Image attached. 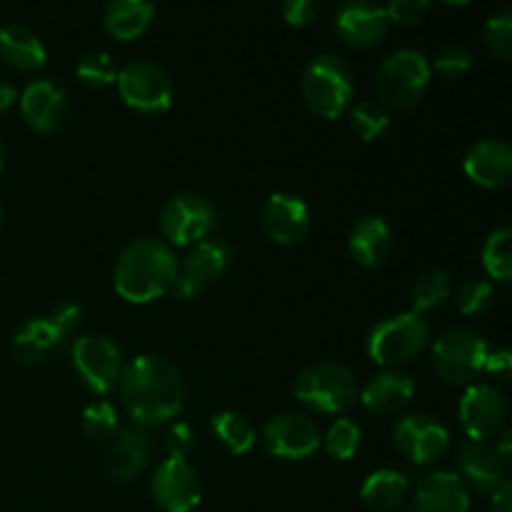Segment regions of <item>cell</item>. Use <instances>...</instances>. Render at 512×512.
<instances>
[{"label": "cell", "mask_w": 512, "mask_h": 512, "mask_svg": "<svg viewBox=\"0 0 512 512\" xmlns=\"http://www.w3.org/2000/svg\"><path fill=\"white\" fill-rule=\"evenodd\" d=\"M118 388L125 410L140 428L170 423L185 403L183 375L160 355H138L130 360Z\"/></svg>", "instance_id": "cell-1"}, {"label": "cell", "mask_w": 512, "mask_h": 512, "mask_svg": "<svg viewBox=\"0 0 512 512\" xmlns=\"http://www.w3.org/2000/svg\"><path fill=\"white\" fill-rule=\"evenodd\" d=\"M178 278V260L173 250L153 238H140L125 245L115 263L113 283L125 303L145 305L170 293Z\"/></svg>", "instance_id": "cell-2"}, {"label": "cell", "mask_w": 512, "mask_h": 512, "mask_svg": "<svg viewBox=\"0 0 512 512\" xmlns=\"http://www.w3.org/2000/svg\"><path fill=\"white\" fill-rule=\"evenodd\" d=\"M353 90V73L338 55H318L303 73V100L318 118H340L353 103Z\"/></svg>", "instance_id": "cell-3"}, {"label": "cell", "mask_w": 512, "mask_h": 512, "mask_svg": "<svg viewBox=\"0 0 512 512\" xmlns=\"http://www.w3.org/2000/svg\"><path fill=\"white\" fill-rule=\"evenodd\" d=\"M428 58L418 50H395L380 63L375 73V93L383 105L395 110H408L423 100L430 85Z\"/></svg>", "instance_id": "cell-4"}, {"label": "cell", "mask_w": 512, "mask_h": 512, "mask_svg": "<svg viewBox=\"0 0 512 512\" xmlns=\"http://www.w3.org/2000/svg\"><path fill=\"white\" fill-rule=\"evenodd\" d=\"M488 343L475 330L455 325L443 330L435 338L430 358L433 368L445 383L450 385H473L483 375L485 360H488Z\"/></svg>", "instance_id": "cell-5"}, {"label": "cell", "mask_w": 512, "mask_h": 512, "mask_svg": "<svg viewBox=\"0 0 512 512\" xmlns=\"http://www.w3.org/2000/svg\"><path fill=\"white\" fill-rule=\"evenodd\" d=\"M295 398L315 413H345L360 398L353 370L340 363H320L303 370L295 380Z\"/></svg>", "instance_id": "cell-6"}, {"label": "cell", "mask_w": 512, "mask_h": 512, "mask_svg": "<svg viewBox=\"0 0 512 512\" xmlns=\"http://www.w3.org/2000/svg\"><path fill=\"white\" fill-rule=\"evenodd\" d=\"M430 343V328L423 315L398 313L380 320L368 335V355L378 365L395 368L418 358Z\"/></svg>", "instance_id": "cell-7"}, {"label": "cell", "mask_w": 512, "mask_h": 512, "mask_svg": "<svg viewBox=\"0 0 512 512\" xmlns=\"http://www.w3.org/2000/svg\"><path fill=\"white\" fill-rule=\"evenodd\" d=\"M73 368L95 395H108L123 375V350L105 335H85L73 343Z\"/></svg>", "instance_id": "cell-8"}, {"label": "cell", "mask_w": 512, "mask_h": 512, "mask_svg": "<svg viewBox=\"0 0 512 512\" xmlns=\"http://www.w3.org/2000/svg\"><path fill=\"white\" fill-rule=\"evenodd\" d=\"M118 90L125 105L138 113H165L173 103V83L160 65L150 60H133L118 73Z\"/></svg>", "instance_id": "cell-9"}, {"label": "cell", "mask_w": 512, "mask_h": 512, "mask_svg": "<svg viewBox=\"0 0 512 512\" xmlns=\"http://www.w3.org/2000/svg\"><path fill=\"white\" fill-rule=\"evenodd\" d=\"M215 220H218V213L208 198L195 193H180L170 198L160 210V233L178 248L198 245L215 228Z\"/></svg>", "instance_id": "cell-10"}, {"label": "cell", "mask_w": 512, "mask_h": 512, "mask_svg": "<svg viewBox=\"0 0 512 512\" xmlns=\"http://www.w3.org/2000/svg\"><path fill=\"white\" fill-rule=\"evenodd\" d=\"M150 493L163 512H193L203 498V483L185 458H165L155 468Z\"/></svg>", "instance_id": "cell-11"}, {"label": "cell", "mask_w": 512, "mask_h": 512, "mask_svg": "<svg viewBox=\"0 0 512 512\" xmlns=\"http://www.w3.org/2000/svg\"><path fill=\"white\" fill-rule=\"evenodd\" d=\"M393 443L398 453L413 465H433L448 453L450 433L430 415L410 413L393 428Z\"/></svg>", "instance_id": "cell-12"}, {"label": "cell", "mask_w": 512, "mask_h": 512, "mask_svg": "<svg viewBox=\"0 0 512 512\" xmlns=\"http://www.w3.org/2000/svg\"><path fill=\"white\" fill-rule=\"evenodd\" d=\"M458 415L460 425L470 440L488 443L503 430L505 420H508V400L495 385L473 383L460 398Z\"/></svg>", "instance_id": "cell-13"}, {"label": "cell", "mask_w": 512, "mask_h": 512, "mask_svg": "<svg viewBox=\"0 0 512 512\" xmlns=\"http://www.w3.org/2000/svg\"><path fill=\"white\" fill-rule=\"evenodd\" d=\"M230 258H233V250L228 243L215 238H205L190 250L188 258L183 260V265H178V278H175L173 293L180 300H193L208 288L213 280H218L220 275L228 270Z\"/></svg>", "instance_id": "cell-14"}, {"label": "cell", "mask_w": 512, "mask_h": 512, "mask_svg": "<svg viewBox=\"0 0 512 512\" xmlns=\"http://www.w3.org/2000/svg\"><path fill=\"white\" fill-rule=\"evenodd\" d=\"M388 30V10L373 0H348L335 13V33L350 48H375L388 38Z\"/></svg>", "instance_id": "cell-15"}, {"label": "cell", "mask_w": 512, "mask_h": 512, "mask_svg": "<svg viewBox=\"0 0 512 512\" xmlns=\"http://www.w3.org/2000/svg\"><path fill=\"white\" fill-rule=\"evenodd\" d=\"M263 445L273 458L305 460L320 448V430L305 415H275L265 423Z\"/></svg>", "instance_id": "cell-16"}, {"label": "cell", "mask_w": 512, "mask_h": 512, "mask_svg": "<svg viewBox=\"0 0 512 512\" xmlns=\"http://www.w3.org/2000/svg\"><path fill=\"white\" fill-rule=\"evenodd\" d=\"M20 113L25 123L38 133H55L68 115V95L63 85L50 78L28 83L20 95Z\"/></svg>", "instance_id": "cell-17"}, {"label": "cell", "mask_w": 512, "mask_h": 512, "mask_svg": "<svg viewBox=\"0 0 512 512\" xmlns=\"http://www.w3.org/2000/svg\"><path fill=\"white\" fill-rule=\"evenodd\" d=\"M463 170L480 188H505L512 183V145L500 138L480 140L465 155Z\"/></svg>", "instance_id": "cell-18"}, {"label": "cell", "mask_w": 512, "mask_h": 512, "mask_svg": "<svg viewBox=\"0 0 512 512\" xmlns=\"http://www.w3.org/2000/svg\"><path fill=\"white\" fill-rule=\"evenodd\" d=\"M458 468L463 483L483 495H493L510 478V468L498 448L490 443H475V440L458 450Z\"/></svg>", "instance_id": "cell-19"}, {"label": "cell", "mask_w": 512, "mask_h": 512, "mask_svg": "<svg viewBox=\"0 0 512 512\" xmlns=\"http://www.w3.org/2000/svg\"><path fill=\"white\" fill-rule=\"evenodd\" d=\"M263 233L268 235L273 243L278 245H295L298 240L305 238L310 228V210L303 198L290 193H275L270 195L265 203L263 215Z\"/></svg>", "instance_id": "cell-20"}, {"label": "cell", "mask_w": 512, "mask_h": 512, "mask_svg": "<svg viewBox=\"0 0 512 512\" xmlns=\"http://www.w3.org/2000/svg\"><path fill=\"white\" fill-rule=\"evenodd\" d=\"M150 460V440L140 425L120 428L103 453V468L118 483H130Z\"/></svg>", "instance_id": "cell-21"}, {"label": "cell", "mask_w": 512, "mask_h": 512, "mask_svg": "<svg viewBox=\"0 0 512 512\" xmlns=\"http://www.w3.org/2000/svg\"><path fill=\"white\" fill-rule=\"evenodd\" d=\"M470 490L458 473L435 470L420 478L413 512H468Z\"/></svg>", "instance_id": "cell-22"}, {"label": "cell", "mask_w": 512, "mask_h": 512, "mask_svg": "<svg viewBox=\"0 0 512 512\" xmlns=\"http://www.w3.org/2000/svg\"><path fill=\"white\" fill-rule=\"evenodd\" d=\"M68 335L45 315V318H30L13 335V355L23 365H45L65 348Z\"/></svg>", "instance_id": "cell-23"}, {"label": "cell", "mask_w": 512, "mask_h": 512, "mask_svg": "<svg viewBox=\"0 0 512 512\" xmlns=\"http://www.w3.org/2000/svg\"><path fill=\"white\" fill-rule=\"evenodd\" d=\"M393 243L390 225L378 215H365L350 230L348 250L360 268H380L393 253Z\"/></svg>", "instance_id": "cell-24"}, {"label": "cell", "mask_w": 512, "mask_h": 512, "mask_svg": "<svg viewBox=\"0 0 512 512\" xmlns=\"http://www.w3.org/2000/svg\"><path fill=\"white\" fill-rule=\"evenodd\" d=\"M415 393V383L403 370H385L365 383L360 400L375 415H395L410 403Z\"/></svg>", "instance_id": "cell-25"}, {"label": "cell", "mask_w": 512, "mask_h": 512, "mask_svg": "<svg viewBox=\"0 0 512 512\" xmlns=\"http://www.w3.org/2000/svg\"><path fill=\"white\" fill-rule=\"evenodd\" d=\"M0 60L18 73H35L45 65L48 53L33 30L10 23L0 28Z\"/></svg>", "instance_id": "cell-26"}, {"label": "cell", "mask_w": 512, "mask_h": 512, "mask_svg": "<svg viewBox=\"0 0 512 512\" xmlns=\"http://www.w3.org/2000/svg\"><path fill=\"white\" fill-rule=\"evenodd\" d=\"M153 18V0H110L103 15V25L110 38L128 43V40L140 38L150 28Z\"/></svg>", "instance_id": "cell-27"}, {"label": "cell", "mask_w": 512, "mask_h": 512, "mask_svg": "<svg viewBox=\"0 0 512 512\" xmlns=\"http://www.w3.org/2000/svg\"><path fill=\"white\" fill-rule=\"evenodd\" d=\"M410 483L403 473L398 470H375L365 478L363 488H360V498L368 508L378 510V512H390L395 510L398 505H403V500L408 498Z\"/></svg>", "instance_id": "cell-28"}, {"label": "cell", "mask_w": 512, "mask_h": 512, "mask_svg": "<svg viewBox=\"0 0 512 512\" xmlns=\"http://www.w3.org/2000/svg\"><path fill=\"white\" fill-rule=\"evenodd\" d=\"M213 435L228 453L245 455L255 445V428L243 413L235 410H223L213 418Z\"/></svg>", "instance_id": "cell-29"}, {"label": "cell", "mask_w": 512, "mask_h": 512, "mask_svg": "<svg viewBox=\"0 0 512 512\" xmlns=\"http://www.w3.org/2000/svg\"><path fill=\"white\" fill-rule=\"evenodd\" d=\"M483 268L488 278L512 283V228H498L485 238Z\"/></svg>", "instance_id": "cell-30"}, {"label": "cell", "mask_w": 512, "mask_h": 512, "mask_svg": "<svg viewBox=\"0 0 512 512\" xmlns=\"http://www.w3.org/2000/svg\"><path fill=\"white\" fill-rule=\"evenodd\" d=\"M450 298V275L445 270H428L418 278L410 293V305L413 313L425 315L438 310L445 300Z\"/></svg>", "instance_id": "cell-31"}, {"label": "cell", "mask_w": 512, "mask_h": 512, "mask_svg": "<svg viewBox=\"0 0 512 512\" xmlns=\"http://www.w3.org/2000/svg\"><path fill=\"white\" fill-rule=\"evenodd\" d=\"M350 125H353V130L365 140V143H370V140H378L388 133L390 115L380 103L363 100V103H358L350 110Z\"/></svg>", "instance_id": "cell-32"}, {"label": "cell", "mask_w": 512, "mask_h": 512, "mask_svg": "<svg viewBox=\"0 0 512 512\" xmlns=\"http://www.w3.org/2000/svg\"><path fill=\"white\" fill-rule=\"evenodd\" d=\"M118 73L120 68L115 65V60L108 53H103V50H93V53L83 55L78 63L80 83L95 90H103L108 85L118 83Z\"/></svg>", "instance_id": "cell-33"}, {"label": "cell", "mask_w": 512, "mask_h": 512, "mask_svg": "<svg viewBox=\"0 0 512 512\" xmlns=\"http://www.w3.org/2000/svg\"><path fill=\"white\" fill-rule=\"evenodd\" d=\"M83 430L90 440L110 443L120 430L118 413H115L113 405L108 400H95V403H90L83 413Z\"/></svg>", "instance_id": "cell-34"}, {"label": "cell", "mask_w": 512, "mask_h": 512, "mask_svg": "<svg viewBox=\"0 0 512 512\" xmlns=\"http://www.w3.org/2000/svg\"><path fill=\"white\" fill-rule=\"evenodd\" d=\"M325 450L335 460H350L360 450V425L350 418L335 420L325 433Z\"/></svg>", "instance_id": "cell-35"}, {"label": "cell", "mask_w": 512, "mask_h": 512, "mask_svg": "<svg viewBox=\"0 0 512 512\" xmlns=\"http://www.w3.org/2000/svg\"><path fill=\"white\" fill-rule=\"evenodd\" d=\"M493 303V283L490 280H465L455 293V305L463 315H480Z\"/></svg>", "instance_id": "cell-36"}, {"label": "cell", "mask_w": 512, "mask_h": 512, "mask_svg": "<svg viewBox=\"0 0 512 512\" xmlns=\"http://www.w3.org/2000/svg\"><path fill=\"white\" fill-rule=\"evenodd\" d=\"M485 43H488L490 53L512 63V10L493 15L485 23Z\"/></svg>", "instance_id": "cell-37"}, {"label": "cell", "mask_w": 512, "mask_h": 512, "mask_svg": "<svg viewBox=\"0 0 512 512\" xmlns=\"http://www.w3.org/2000/svg\"><path fill=\"white\" fill-rule=\"evenodd\" d=\"M430 68H435L445 78H460V75H465L473 68V55L463 45H445V48L435 53Z\"/></svg>", "instance_id": "cell-38"}, {"label": "cell", "mask_w": 512, "mask_h": 512, "mask_svg": "<svg viewBox=\"0 0 512 512\" xmlns=\"http://www.w3.org/2000/svg\"><path fill=\"white\" fill-rule=\"evenodd\" d=\"M385 10H388L390 23L410 28L425 18V13L430 10V0H390Z\"/></svg>", "instance_id": "cell-39"}, {"label": "cell", "mask_w": 512, "mask_h": 512, "mask_svg": "<svg viewBox=\"0 0 512 512\" xmlns=\"http://www.w3.org/2000/svg\"><path fill=\"white\" fill-rule=\"evenodd\" d=\"M320 13V0H283V18L293 28H305Z\"/></svg>", "instance_id": "cell-40"}, {"label": "cell", "mask_w": 512, "mask_h": 512, "mask_svg": "<svg viewBox=\"0 0 512 512\" xmlns=\"http://www.w3.org/2000/svg\"><path fill=\"white\" fill-rule=\"evenodd\" d=\"M485 375L495 383L512 385V348L490 350L488 360H485Z\"/></svg>", "instance_id": "cell-41"}, {"label": "cell", "mask_w": 512, "mask_h": 512, "mask_svg": "<svg viewBox=\"0 0 512 512\" xmlns=\"http://www.w3.org/2000/svg\"><path fill=\"white\" fill-rule=\"evenodd\" d=\"M195 433L188 423H173L165 435V450L170 458H185L193 450Z\"/></svg>", "instance_id": "cell-42"}, {"label": "cell", "mask_w": 512, "mask_h": 512, "mask_svg": "<svg viewBox=\"0 0 512 512\" xmlns=\"http://www.w3.org/2000/svg\"><path fill=\"white\" fill-rule=\"evenodd\" d=\"M80 315L83 313H80V308L75 303H60L50 310L48 318L53 320V323L58 325V328L70 338V333H73V330L80 325Z\"/></svg>", "instance_id": "cell-43"}, {"label": "cell", "mask_w": 512, "mask_h": 512, "mask_svg": "<svg viewBox=\"0 0 512 512\" xmlns=\"http://www.w3.org/2000/svg\"><path fill=\"white\" fill-rule=\"evenodd\" d=\"M490 512H512V478L490 495Z\"/></svg>", "instance_id": "cell-44"}, {"label": "cell", "mask_w": 512, "mask_h": 512, "mask_svg": "<svg viewBox=\"0 0 512 512\" xmlns=\"http://www.w3.org/2000/svg\"><path fill=\"white\" fill-rule=\"evenodd\" d=\"M15 100H18V90L10 83H0V115L8 113L15 105Z\"/></svg>", "instance_id": "cell-45"}, {"label": "cell", "mask_w": 512, "mask_h": 512, "mask_svg": "<svg viewBox=\"0 0 512 512\" xmlns=\"http://www.w3.org/2000/svg\"><path fill=\"white\" fill-rule=\"evenodd\" d=\"M498 448V453L503 455V460L508 463V468H512V428H508L503 433V438H500V443L495 445Z\"/></svg>", "instance_id": "cell-46"}, {"label": "cell", "mask_w": 512, "mask_h": 512, "mask_svg": "<svg viewBox=\"0 0 512 512\" xmlns=\"http://www.w3.org/2000/svg\"><path fill=\"white\" fill-rule=\"evenodd\" d=\"M3 165H5V145L3 140H0V170H3Z\"/></svg>", "instance_id": "cell-47"}, {"label": "cell", "mask_w": 512, "mask_h": 512, "mask_svg": "<svg viewBox=\"0 0 512 512\" xmlns=\"http://www.w3.org/2000/svg\"><path fill=\"white\" fill-rule=\"evenodd\" d=\"M445 5H468L470 0H443Z\"/></svg>", "instance_id": "cell-48"}, {"label": "cell", "mask_w": 512, "mask_h": 512, "mask_svg": "<svg viewBox=\"0 0 512 512\" xmlns=\"http://www.w3.org/2000/svg\"><path fill=\"white\" fill-rule=\"evenodd\" d=\"M0 223H3V205H0Z\"/></svg>", "instance_id": "cell-49"}]
</instances>
